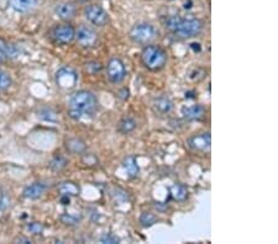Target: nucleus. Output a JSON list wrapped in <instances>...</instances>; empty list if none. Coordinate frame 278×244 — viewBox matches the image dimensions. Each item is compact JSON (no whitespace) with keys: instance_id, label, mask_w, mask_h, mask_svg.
Segmentation results:
<instances>
[{"instance_id":"obj_1","label":"nucleus","mask_w":278,"mask_h":244,"mask_svg":"<svg viewBox=\"0 0 278 244\" xmlns=\"http://www.w3.org/2000/svg\"><path fill=\"white\" fill-rule=\"evenodd\" d=\"M97 109H98V100L96 95L88 90H79L71 96L68 115L73 120L79 121L83 117L92 116Z\"/></svg>"},{"instance_id":"obj_10","label":"nucleus","mask_w":278,"mask_h":244,"mask_svg":"<svg viewBox=\"0 0 278 244\" xmlns=\"http://www.w3.org/2000/svg\"><path fill=\"white\" fill-rule=\"evenodd\" d=\"M189 148L192 151L196 152H206L210 149L211 144V137L209 132H203V133H198L192 136L187 142Z\"/></svg>"},{"instance_id":"obj_20","label":"nucleus","mask_w":278,"mask_h":244,"mask_svg":"<svg viewBox=\"0 0 278 244\" xmlns=\"http://www.w3.org/2000/svg\"><path fill=\"white\" fill-rule=\"evenodd\" d=\"M137 127V124L136 121L134 120L132 117H124L123 120L119 122V126H118V130L119 132H121V133L124 134H129L131 133L132 131H135Z\"/></svg>"},{"instance_id":"obj_27","label":"nucleus","mask_w":278,"mask_h":244,"mask_svg":"<svg viewBox=\"0 0 278 244\" xmlns=\"http://www.w3.org/2000/svg\"><path fill=\"white\" fill-rule=\"evenodd\" d=\"M87 70L92 73V74H96V73L101 70V65L98 62H89L87 65Z\"/></svg>"},{"instance_id":"obj_3","label":"nucleus","mask_w":278,"mask_h":244,"mask_svg":"<svg viewBox=\"0 0 278 244\" xmlns=\"http://www.w3.org/2000/svg\"><path fill=\"white\" fill-rule=\"evenodd\" d=\"M141 62L145 68L151 72H158L165 68L167 63V54L160 46L149 44L141 51Z\"/></svg>"},{"instance_id":"obj_17","label":"nucleus","mask_w":278,"mask_h":244,"mask_svg":"<svg viewBox=\"0 0 278 244\" xmlns=\"http://www.w3.org/2000/svg\"><path fill=\"white\" fill-rule=\"evenodd\" d=\"M66 148L72 155H82V153L85 152V149H87V146H85V142L83 139L70 138L66 142Z\"/></svg>"},{"instance_id":"obj_15","label":"nucleus","mask_w":278,"mask_h":244,"mask_svg":"<svg viewBox=\"0 0 278 244\" xmlns=\"http://www.w3.org/2000/svg\"><path fill=\"white\" fill-rule=\"evenodd\" d=\"M45 190H46V185H45V184H42V182H34V184L26 186L23 195L24 198L26 199L36 200V199L41 198L42 194L45 193Z\"/></svg>"},{"instance_id":"obj_24","label":"nucleus","mask_w":278,"mask_h":244,"mask_svg":"<svg viewBox=\"0 0 278 244\" xmlns=\"http://www.w3.org/2000/svg\"><path fill=\"white\" fill-rule=\"evenodd\" d=\"M13 83L11 77L9 75V73H6L5 70L0 69V91H4V90L9 89Z\"/></svg>"},{"instance_id":"obj_12","label":"nucleus","mask_w":278,"mask_h":244,"mask_svg":"<svg viewBox=\"0 0 278 244\" xmlns=\"http://www.w3.org/2000/svg\"><path fill=\"white\" fill-rule=\"evenodd\" d=\"M54 13L61 20H71L77 13V8L71 1H66V3L58 4L54 9Z\"/></svg>"},{"instance_id":"obj_14","label":"nucleus","mask_w":278,"mask_h":244,"mask_svg":"<svg viewBox=\"0 0 278 244\" xmlns=\"http://www.w3.org/2000/svg\"><path fill=\"white\" fill-rule=\"evenodd\" d=\"M205 110L202 105H191V106H184L182 109V115L185 120L189 121H196L202 120L204 117Z\"/></svg>"},{"instance_id":"obj_13","label":"nucleus","mask_w":278,"mask_h":244,"mask_svg":"<svg viewBox=\"0 0 278 244\" xmlns=\"http://www.w3.org/2000/svg\"><path fill=\"white\" fill-rule=\"evenodd\" d=\"M152 108H153L154 112L158 113V115H167V113H170L172 111L173 103L168 96L162 95L160 98L154 99Z\"/></svg>"},{"instance_id":"obj_2","label":"nucleus","mask_w":278,"mask_h":244,"mask_svg":"<svg viewBox=\"0 0 278 244\" xmlns=\"http://www.w3.org/2000/svg\"><path fill=\"white\" fill-rule=\"evenodd\" d=\"M203 21L197 18H180L170 16L166 20V28L178 39H191L196 37L203 31Z\"/></svg>"},{"instance_id":"obj_18","label":"nucleus","mask_w":278,"mask_h":244,"mask_svg":"<svg viewBox=\"0 0 278 244\" xmlns=\"http://www.w3.org/2000/svg\"><path fill=\"white\" fill-rule=\"evenodd\" d=\"M58 193L61 195H67V196H77L79 195V186L73 181H65V182H61L57 188Z\"/></svg>"},{"instance_id":"obj_11","label":"nucleus","mask_w":278,"mask_h":244,"mask_svg":"<svg viewBox=\"0 0 278 244\" xmlns=\"http://www.w3.org/2000/svg\"><path fill=\"white\" fill-rule=\"evenodd\" d=\"M19 56V49L15 44H8L0 37V63L5 62L6 59H13Z\"/></svg>"},{"instance_id":"obj_25","label":"nucleus","mask_w":278,"mask_h":244,"mask_svg":"<svg viewBox=\"0 0 278 244\" xmlns=\"http://www.w3.org/2000/svg\"><path fill=\"white\" fill-rule=\"evenodd\" d=\"M61 221L63 222L65 224H70V226H73V224H77L79 220L77 217L72 216V215H68V213H63L61 216Z\"/></svg>"},{"instance_id":"obj_23","label":"nucleus","mask_w":278,"mask_h":244,"mask_svg":"<svg viewBox=\"0 0 278 244\" xmlns=\"http://www.w3.org/2000/svg\"><path fill=\"white\" fill-rule=\"evenodd\" d=\"M139 221L142 227L147 228V227H151L156 223L157 217L154 216L153 213H151V212H142L141 216H140V219H139Z\"/></svg>"},{"instance_id":"obj_5","label":"nucleus","mask_w":278,"mask_h":244,"mask_svg":"<svg viewBox=\"0 0 278 244\" xmlns=\"http://www.w3.org/2000/svg\"><path fill=\"white\" fill-rule=\"evenodd\" d=\"M84 16L92 25L103 27L109 22V15L101 5L92 4V5L85 6Z\"/></svg>"},{"instance_id":"obj_26","label":"nucleus","mask_w":278,"mask_h":244,"mask_svg":"<svg viewBox=\"0 0 278 244\" xmlns=\"http://www.w3.org/2000/svg\"><path fill=\"white\" fill-rule=\"evenodd\" d=\"M101 243L118 244L119 242H120V239H119L118 237L115 236V234H113V233H106V234H104L103 237H101Z\"/></svg>"},{"instance_id":"obj_29","label":"nucleus","mask_w":278,"mask_h":244,"mask_svg":"<svg viewBox=\"0 0 278 244\" xmlns=\"http://www.w3.org/2000/svg\"><path fill=\"white\" fill-rule=\"evenodd\" d=\"M61 203L62 205H70L71 202V196H67V195H61Z\"/></svg>"},{"instance_id":"obj_30","label":"nucleus","mask_w":278,"mask_h":244,"mask_svg":"<svg viewBox=\"0 0 278 244\" xmlns=\"http://www.w3.org/2000/svg\"><path fill=\"white\" fill-rule=\"evenodd\" d=\"M18 242H24V243H31V241L30 239H27V238H18L16 239Z\"/></svg>"},{"instance_id":"obj_8","label":"nucleus","mask_w":278,"mask_h":244,"mask_svg":"<svg viewBox=\"0 0 278 244\" xmlns=\"http://www.w3.org/2000/svg\"><path fill=\"white\" fill-rule=\"evenodd\" d=\"M78 82V74L73 68L62 67L56 73V83L61 89L71 90Z\"/></svg>"},{"instance_id":"obj_28","label":"nucleus","mask_w":278,"mask_h":244,"mask_svg":"<svg viewBox=\"0 0 278 244\" xmlns=\"http://www.w3.org/2000/svg\"><path fill=\"white\" fill-rule=\"evenodd\" d=\"M27 228L31 233L34 234H40L42 231H44V227H42V224L39 223V222H34V223L28 224Z\"/></svg>"},{"instance_id":"obj_19","label":"nucleus","mask_w":278,"mask_h":244,"mask_svg":"<svg viewBox=\"0 0 278 244\" xmlns=\"http://www.w3.org/2000/svg\"><path fill=\"white\" fill-rule=\"evenodd\" d=\"M170 195L173 200L176 201H184L188 198V189L185 188L182 184H175L170 189Z\"/></svg>"},{"instance_id":"obj_21","label":"nucleus","mask_w":278,"mask_h":244,"mask_svg":"<svg viewBox=\"0 0 278 244\" xmlns=\"http://www.w3.org/2000/svg\"><path fill=\"white\" fill-rule=\"evenodd\" d=\"M124 168H125L130 177H135L139 174V167L136 164V159L132 155H130V157H127L126 159L124 160Z\"/></svg>"},{"instance_id":"obj_22","label":"nucleus","mask_w":278,"mask_h":244,"mask_svg":"<svg viewBox=\"0 0 278 244\" xmlns=\"http://www.w3.org/2000/svg\"><path fill=\"white\" fill-rule=\"evenodd\" d=\"M68 164V160L66 159L63 155H56L54 158H52V160L50 162V168H51L53 172H61V170L65 169Z\"/></svg>"},{"instance_id":"obj_6","label":"nucleus","mask_w":278,"mask_h":244,"mask_svg":"<svg viewBox=\"0 0 278 244\" xmlns=\"http://www.w3.org/2000/svg\"><path fill=\"white\" fill-rule=\"evenodd\" d=\"M76 30L70 23H62L57 25L52 30L51 39L53 40L54 44H68L75 40Z\"/></svg>"},{"instance_id":"obj_9","label":"nucleus","mask_w":278,"mask_h":244,"mask_svg":"<svg viewBox=\"0 0 278 244\" xmlns=\"http://www.w3.org/2000/svg\"><path fill=\"white\" fill-rule=\"evenodd\" d=\"M75 39L83 48H92L98 44V34L88 26H80L76 31Z\"/></svg>"},{"instance_id":"obj_16","label":"nucleus","mask_w":278,"mask_h":244,"mask_svg":"<svg viewBox=\"0 0 278 244\" xmlns=\"http://www.w3.org/2000/svg\"><path fill=\"white\" fill-rule=\"evenodd\" d=\"M37 1L39 0H10L9 4H10L11 9L18 13H28L36 8Z\"/></svg>"},{"instance_id":"obj_7","label":"nucleus","mask_w":278,"mask_h":244,"mask_svg":"<svg viewBox=\"0 0 278 244\" xmlns=\"http://www.w3.org/2000/svg\"><path fill=\"white\" fill-rule=\"evenodd\" d=\"M106 75L113 84H120L126 77V67L119 58H111L106 65Z\"/></svg>"},{"instance_id":"obj_4","label":"nucleus","mask_w":278,"mask_h":244,"mask_svg":"<svg viewBox=\"0 0 278 244\" xmlns=\"http://www.w3.org/2000/svg\"><path fill=\"white\" fill-rule=\"evenodd\" d=\"M156 28L146 22L136 23L129 32L130 40L136 44H147L156 37Z\"/></svg>"}]
</instances>
